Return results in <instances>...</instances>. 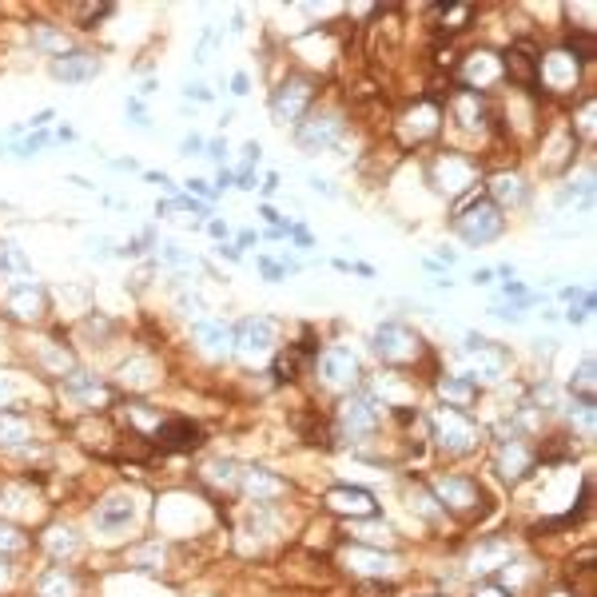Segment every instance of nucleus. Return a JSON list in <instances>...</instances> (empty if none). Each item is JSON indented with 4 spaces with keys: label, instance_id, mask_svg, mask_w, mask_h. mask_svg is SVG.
I'll use <instances>...</instances> for the list:
<instances>
[{
    "label": "nucleus",
    "instance_id": "1",
    "mask_svg": "<svg viewBox=\"0 0 597 597\" xmlns=\"http://www.w3.org/2000/svg\"><path fill=\"white\" fill-rule=\"evenodd\" d=\"M502 227H506V220L490 200H474L462 215H454V232H458L470 247H482V243H490V239H498Z\"/></svg>",
    "mask_w": 597,
    "mask_h": 597
},
{
    "label": "nucleus",
    "instance_id": "2",
    "mask_svg": "<svg viewBox=\"0 0 597 597\" xmlns=\"http://www.w3.org/2000/svg\"><path fill=\"white\" fill-rule=\"evenodd\" d=\"M375 351L383 363L390 366H403V363H415L422 355V339L403 323H383V327L375 331Z\"/></svg>",
    "mask_w": 597,
    "mask_h": 597
},
{
    "label": "nucleus",
    "instance_id": "3",
    "mask_svg": "<svg viewBox=\"0 0 597 597\" xmlns=\"http://www.w3.org/2000/svg\"><path fill=\"white\" fill-rule=\"evenodd\" d=\"M434 434H438V447L447 454H466L478 447V427L454 407H442L434 415Z\"/></svg>",
    "mask_w": 597,
    "mask_h": 597
},
{
    "label": "nucleus",
    "instance_id": "4",
    "mask_svg": "<svg viewBox=\"0 0 597 597\" xmlns=\"http://www.w3.org/2000/svg\"><path fill=\"white\" fill-rule=\"evenodd\" d=\"M232 343L243 358H263L275 346V323L263 319V314H252V319H243L232 331Z\"/></svg>",
    "mask_w": 597,
    "mask_h": 597
},
{
    "label": "nucleus",
    "instance_id": "5",
    "mask_svg": "<svg viewBox=\"0 0 597 597\" xmlns=\"http://www.w3.org/2000/svg\"><path fill=\"white\" fill-rule=\"evenodd\" d=\"M339 427H343V434H346L351 442L371 438L375 427H378V407H375L366 395H351V398H346V403L339 407Z\"/></svg>",
    "mask_w": 597,
    "mask_h": 597
},
{
    "label": "nucleus",
    "instance_id": "6",
    "mask_svg": "<svg viewBox=\"0 0 597 597\" xmlns=\"http://www.w3.org/2000/svg\"><path fill=\"white\" fill-rule=\"evenodd\" d=\"M307 104H311V84L303 80V76L283 80L275 88V96H271V112H275L279 124H299V116L307 112Z\"/></svg>",
    "mask_w": 597,
    "mask_h": 597
},
{
    "label": "nucleus",
    "instance_id": "7",
    "mask_svg": "<svg viewBox=\"0 0 597 597\" xmlns=\"http://www.w3.org/2000/svg\"><path fill=\"white\" fill-rule=\"evenodd\" d=\"M343 566L351 573H363V578H390V573H398V558L375 546H346Z\"/></svg>",
    "mask_w": 597,
    "mask_h": 597
},
{
    "label": "nucleus",
    "instance_id": "8",
    "mask_svg": "<svg viewBox=\"0 0 597 597\" xmlns=\"http://www.w3.org/2000/svg\"><path fill=\"white\" fill-rule=\"evenodd\" d=\"M466 363H470V371L490 378V383H498V378L506 375V351L494 346L490 339H482V335H470V339H466ZM478 375H470V378H478Z\"/></svg>",
    "mask_w": 597,
    "mask_h": 597
},
{
    "label": "nucleus",
    "instance_id": "9",
    "mask_svg": "<svg viewBox=\"0 0 597 597\" xmlns=\"http://www.w3.org/2000/svg\"><path fill=\"white\" fill-rule=\"evenodd\" d=\"M136 518V494L119 490V494H108L100 506H96L92 522L100 534H119V530H128V522Z\"/></svg>",
    "mask_w": 597,
    "mask_h": 597
},
{
    "label": "nucleus",
    "instance_id": "10",
    "mask_svg": "<svg viewBox=\"0 0 597 597\" xmlns=\"http://www.w3.org/2000/svg\"><path fill=\"white\" fill-rule=\"evenodd\" d=\"M339 136H343V124H339V116H331V112L299 119V148H307V151L335 148L339 144Z\"/></svg>",
    "mask_w": 597,
    "mask_h": 597
},
{
    "label": "nucleus",
    "instance_id": "11",
    "mask_svg": "<svg viewBox=\"0 0 597 597\" xmlns=\"http://www.w3.org/2000/svg\"><path fill=\"white\" fill-rule=\"evenodd\" d=\"M327 510L343 518H355V522H363V518H375L378 514V502L366 490H358V486H335L327 494Z\"/></svg>",
    "mask_w": 597,
    "mask_h": 597
},
{
    "label": "nucleus",
    "instance_id": "12",
    "mask_svg": "<svg viewBox=\"0 0 597 597\" xmlns=\"http://www.w3.org/2000/svg\"><path fill=\"white\" fill-rule=\"evenodd\" d=\"M319 375L327 386H355L358 383V358L346 346H331L319 355Z\"/></svg>",
    "mask_w": 597,
    "mask_h": 597
},
{
    "label": "nucleus",
    "instance_id": "13",
    "mask_svg": "<svg viewBox=\"0 0 597 597\" xmlns=\"http://www.w3.org/2000/svg\"><path fill=\"white\" fill-rule=\"evenodd\" d=\"M434 494H438V502L447 510H458V514H466V510H474L478 502H482V490L470 482V478H438L434 482Z\"/></svg>",
    "mask_w": 597,
    "mask_h": 597
},
{
    "label": "nucleus",
    "instance_id": "14",
    "mask_svg": "<svg viewBox=\"0 0 597 597\" xmlns=\"http://www.w3.org/2000/svg\"><path fill=\"white\" fill-rule=\"evenodd\" d=\"M48 307V299H45V291H40L36 279H28V283H13L8 287V311L16 314V319H40Z\"/></svg>",
    "mask_w": 597,
    "mask_h": 597
},
{
    "label": "nucleus",
    "instance_id": "15",
    "mask_svg": "<svg viewBox=\"0 0 597 597\" xmlns=\"http://www.w3.org/2000/svg\"><path fill=\"white\" fill-rule=\"evenodd\" d=\"M151 434H156V442L164 450H191V447H200V427L188 422V418H160V427Z\"/></svg>",
    "mask_w": 597,
    "mask_h": 597
},
{
    "label": "nucleus",
    "instance_id": "16",
    "mask_svg": "<svg viewBox=\"0 0 597 597\" xmlns=\"http://www.w3.org/2000/svg\"><path fill=\"white\" fill-rule=\"evenodd\" d=\"M191 335L200 339L203 351L215 355V358H227V355L235 351L232 327H227V323H220V319H195V323H191Z\"/></svg>",
    "mask_w": 597,
    "mask_h": 597
},
{
    "label": "nucleus",
    "instance_id": "17",
    "mask_svg": "<svg viewBox=\"0 0 597 597\" xmlns=\"http://www.w3.org/2000/svg\"><path fill=\"white\" fill-rule=\"evenodd\" d=\"M100 72V60L88 57V52H64V57L52 60V76L64 84H84Z\"/></svg>",
    "mask_w": 597,
    "mask_h": 597
},
{
    "label": "nucleus",
    "instance_id": "18",
    "mask_svg": "<svg viewBox=\"0 0 597 597\" xmlns=\"http://www.w3.org/2000/svg\"><path fill=\"white\" fill-rule=\"evenodd\" d=\"M243 494L255 502H271V498L283 494V478H275L263 466H252V470H243Z\"/></svg>",
    "mask_w": 597,
    "mask_h": 597
},
{
    "label": "nucleus",
    "instance_id": "19",
    "mask_svg": "<svg viewBox=\"0 0 597 597\" xmlns=\"http://www.w3.org/2000/svg\"><path fill=\"white\" fill-rule=\"evenodd\" d=\"M541 76H546L550 88H573V84H578V64H573V57H566V52H553V57H546V64H541Z\"/></svg>",
    "mask_w": 597,
    "mask_h": 597
},
{
    "label": "nucleus",
    "instance_id": "20",
    "mask_svg": "<svg viewBox=\"0 0 597 597\" xmlns=\"http://www.w3.org/2000/svg\"><path fill=\"white\" fill-rule=\"evenodd\" d=\"M462 76H466V88H470V84L486 88V84H494L498 76H502V64H498V57H490V52H474V57L466 60Z\"/></svg>",
    "mask_w": 597,
    "mask_h": 597
},
{
    "label": "nucleus",
    "instance_id": "21",
    "mask_svg": "<svg viewBox=\"0 0 597 597\" xmlns=\"http://www.w3.org/2000/svg\"><path fill=\"white\" fill-rule=\"evenodd\" d=\"M438 390H442V398H447V407H454V410L470 407L474 398H478V383H474V378H466V375L438 378Z\"/></svg>",
    "mask_w": 597,
    "mask_h": 597
},
{
    "label": "nucleus",
    "instance_id": "22",
    "mask_svg": "<svg viewBox=\"0 0 597 597\" xmlns=\"http://www.w3.org/2000/svg\"><path fill=\"white\" fill-rule=\"evenodd\" d=\"M534 466V454H530L518 438H510V447H502V454H498V470H502L510 482H518V478H526V470Z\"/></svg>",
    "mask_w": 597,
    "mask_h": 597
},
{
    "label": "nucleus",
    "instance_id": "23",
    "mask_svg": "<svg viewBox=\"0 0 597 597\" xmlns=\"http://www.w3.org/2000/svg\"><path fill=\"white\" fill-rule=\"evenodd\" d=\"M490 195L502 208H518V203H526V183L518 180V176H494L490 180ZM494 203V208H498Z\"/></svg>",
    "mask_w": 597,
    "mask_h": 597
},
{
    "label": "nucleus",
    "instance_id": "24",
    "mask_svg": "<svg viewBox=\"0 0 597 597\" xmlns=\"http://www.w3.org/2000/svg\"><path fill=\"white\" fill-rule=\"evenodd\" d=\"M76 578L68 570H48L45 578L36 582V597H76Z\"/></svg>",
    "mask_w": 597,
    "mask_h": 597
},
{
    "label": "nucleus",
    "instance_id": "25",
    "mask_svg": "<svg viewBox=\"0 0 597 597\" xmlns=\"http://www.w3.org/2000/svg\"><path fill=\"white\" fill-rule=\"evenodd\" d=\"M64 390H68V395H76V398H84V403H108L104 383H96L92 375H80V371L64 378Z\"/></svg>",
    "mask_w": 597,
    "mask_h": 597
},
{
    "label": "nucleus",
    "instance_id": "26",
    "mask_svg": "<svg viewBox=\"0 0 597 597\" xmlns=\"http://www.w3.org/2000/svg\"><path fill=\"white\" fill-rule=\"evenodd\" d=\"M502 72H510L518 84H530L538 76V64H534V57L530 52H522V48H514V52H506V64H502Z\"/></svg>",
    "mask_w": 597,
    "mask_h": 597
},
{
    "label": "nucleus",
    "instance_id": "27",
    "mask_svg": "<svg viewBox=\"0 0 597 597\" xmlns=\"http://www.w3.org/2000/svg\"><path fill=\"white\" fill-rule=\"evenodd\" d=\"M0 275H20V279H32V267L25 252L16 243H0Z\"/></svg>",
    "mask_w": 597,
    "mask_h": 597
},
{
    "label": "nucleus",
    "instance_id": "28",
    "mask_svg": "<svg viewBox=\"0 0 597 597\" xmlns=\"http://www.w3.org/2000/svg\"><path fill=\"white\" fill-rule=\"evenodd\" d=\"M45 546H48L52 558H64V553L80 550V538H76V530H68V526H52L45 534Z\"/></svg>",
    "mask_w": 597,
    "mask_h": 597
},
{
    "label": "nucleus",
    "instance_id": "29",
    "mask_svg": "<svg viewBox=\"0 0 597 597\" xmlns=\"http://www.w3.org/2000/svg\"><path fill=\"white\" fill-rule=\"evenodd\" d=\"M32 434V427H28V418L25 415H13V410H0V442H25Z\"/></svg>",
    "mask_w": 597,
    "mask_h": 597
},
{
    "label": "nucleus",
    "instance_id": "30",
    "mask_svg": "<svg viewBox=\"0 0 597 597\" xmlns=\"http://www.w3.org/2000/svg\"><path fill=\"white\" fill-rule=\"evenodd\" d=\"M454 112L462 116L466 128H478V124H482V104H478V92L466 88V92L454 96Z\"/></svg>",
    "mask_w": 597,
    "mask_h": 597
},
{
    "label": "nucleus",
    "instance_id": "31",
    "mask_svg": "<svg viewBox=\"0 0 597 597\" xmlns=\"http://www.w3.org/2000/svg\"><path fill=\"white\" fill-rule=\"evenodd\" d=\"M32 45L40 52H57V57H64V52H68V36H64V32H52V28H36L32 32Z\"/></svg>",
    "mask_w": 597,
    "mask_h": 597
},
{
    "label": "nucleus",
    "instance_id": "32",
    "mask_svg": "<svg viewBox=\"0 0 597 597\" xmlns=\"http://www.w3.org/2000/svg\"><path fill=\"white\" fill-rule=\"evenodd\" d=\"M470 13H474L470 5H447V8H442V28H447V32H458V28H466V20H470Z\"/></svg>",
    "mask_w": 597,
    "mask_h": 597
},
{
    "label": "nucleus",
    "instance_id": "33",
    "mask_svg": "<svg viewBox=\"0 0 597 597\" xmlns=\"http://www.w3.org/2000/svg\"><path fill=\"white\" fill-rule=\"evenodd\" d=\"M573 390H582V403H593V358H585L578 366V378L570 383Z\"/></svg>",
    "mask_w": 597,
    "mask_h": 597
},
{
    "label": "nucleus",
    "instance_id": "34",
    "mask_svg": "<svg viewBox=\"0 0 597 597\" xmlns=\"http://www.w3.org/2000/svg\"><path fill=\"white\" fill-rule=\"evenodd\" d=\"M160 255H164V263H176V267H200V259L188 255L180 243H164V252Z\"/></svg>",
    "mask_w": 597,
    "mask_h": 597
},
{
    "label": "nucleus",
    "instance_id": "35",
    "mask_svg": "<svg viewBox=\"0 0 597 597\" xmlns=\"http://www.w3.org/2000/svg\"><path fill=\"white\" fill-rule=\"evenodd\" d=\"M203 478H208V482L232 486V482H235V466H232V462H211V466H203Z\"/></svg>",
    "mask_w": 597,
    "mask_h": 597
},
{
    "label": "nucleus",
    "instance_id": "36",
    "mask_svg": "<svg viewBox=\"0 0 597 597\" xmlns=\"http://www.w3.org/2000/svg\"><path fill=\"white\" fill-rule=\"evenodd\" d=\"M0 550H5V553H16V550H25V538H20L13 526H0Z\"/></svg>",
    "mask_w": 597,
    "mask_h": 597
},
{
    "label": "nucleus",
    "instance_id": "37",
    "mask_svg": "<svg viewBox=\"0 0 597 597\" xmlns=\"http://www.w3.org/2000/svg\"><path fill=\"white\" fill-rule=\"evenodd\" d=\"M203 148H208V139H203L200 132H191V136L180 144V156H203Z\"/></svg>",
    "mask_w": 597,
    "mask_h": 597
},
{
    "label": "nucleus",
    "instance_id": "38",
    "mask_svg": "<svg viewBox=\"0 0 597 597\" xmlns=\"http://www.w3.org/2000/svg\"><path fill=\"white\" fill-rule=\"evenodd\" d=\"M259 271H263V275H267V283H279V279L287 275L283 263H275V259H259Z\"/></svg>",
    "mask_w": 597,
    "mask_h": 597
},
{
    "label": "nucleus",
    "instance_id": "39",
    "mask_svg": "<svg viewBox=\"0 0 597 597\" xmlns=\"http://www.w3.org/2000/svg\"><path fill=\"white\" fill-rule=\"evenodd\" d=\"M176 303H180V311H183V314H191V311H200V307H203L195 291H180V295H176Z\"/></svg>",
    "mask_w": 597,
    "mask_h": 597
},
{
    "label": "nucleus",
    "instance_id": "40",
    "mask_svg": "<svg viewBox=\"0 0 597 597\" xmlns=\"http://www.w3.org/2000/svg\"><path fill=\"white\" fill-rule=\"evenodd\" d=\"M255 168H239L235 171V188H243V191H255Z\"/></svg>",
    "mask_w": 597,
    "mask_h": 597
},
{
    "label": "nucleus",
    "instance_id": "41",
    "mask_svg": "<svg viewBox=\"0 0 597 597\" xmlns=\"http://www.w3.org/2000/svg\"><path fill=\"white\" fill-rule=\"evenodd\" d=\"M183 96H188V100L208 104V100H211V88H208V84H188V88H183Z\"/></svg>",
    "mask_w": 597,
    "mask_h": 597
},
{
    "label": "nucleus",
    "instance_id": "42",
    "mask_svg": "<svg viewBox=\"0 0 597 597\" xmlns=\"http://www.w3.org/2000/svg\"><path fill=\"white\" fill-rule=\"evenodd\" d=\"M188 195H195V200H203V203H208V200H211L208 180H188Z\"/></svg>",
    "mask_w": 597,
    "mask_h": 597
},
{
    "label": "nucleus",
    "instance_id": "43",
    "mask_svg": "<svg viewBox=\"0 0 597 597\" xmlns=\"http://www.w3.org/2000/svg\"><path fill=\"white\" fill-rule=\"evenodd\" d=\"M490 314H498V319H510V323H522V307H490Z\"/></svg>",
    "mask_w": 597,
    "mask_h": 597
},
{
    "label": "nucleus",
    "instance_id": "44",
    "mask_svg": "<svg viewBox=\"0 0 597 597\" xmlns=\"http://www.w3.org/2000/svg\"><path fill=\"white\" fill-rule=\"evenodd\" d=\"M223 151H227V148H223V139H208V151H203V156H211L215 164L223 168Z\"/></svg>",
    "mask_w": 597,
    "mask_h": 597
},
{
    "label": "nucleus",
    "instance_id": "45",
    "mask_svg": "<svg viewBox=\"0 0 597 597\" xmlns=\"http://www.w3.org/2000/svg\"><path fill=\"white\" fill-rule=\"evenodd\" d=\"M247 84H252V80H247V72H235V76H232V92H235V96H247V92H252Z\"/></svg>",
    "mask_w": 597,
    "mask_h": 597
},
{
    "label": "nucleus",
    "instance_id": "46",
    "mask_svg": "<svg viewBox=\"0 0 597 597\" xmlns=\"http://www.w3.org/2000/svg\"><path fill=\"white\" fill-rule=\"evenodd\" d=\"M259 164V144L252 139V144H243V168H255Z\"/></svg>",
    "mask_w": 597,
    "mask_h": 597
},
{
    "label": "nucleus",
    "instance_id": "47",
    "mask_svg": "<svg viewBox=\"0 0 597 597\" xmlns=\"http://www.w3.org/2000/svg\"><path fill=\"white\" fill-rule=\"evenodd\" d=\"M232 183H235V171L232 168H220V176H215V188L223 191V188H232Z\"/></svg>",
    "mask_w": 597,
    "mask_h": 597
},
{
    "label": "nucleus",
    "instance_id": "48",
    "mask_svg": "<svg viewBox=\"0 0 597 597\" xmlns=\"http://www.w3.org/2000/svg\"><path fill=\"white\" fill-rule=\"evenodd\" d=\"M474 597H510V590H502V585H482Z\"/></svg>",
    "mask_w": 597,
    "mask_h": 597
},
{
    "label": "nucleus",
    "instance_id": "49",
    "mask_svg": "<svg viewBox=\"0 0 597 597\" xmlns=\"http://www.w3.org/2000/svg\"><path fill=\"white\" fill-rule=\"evenodd\" d=\"M259 215H263V220H267V223H275V227H279V223H283V215H279L275 208H271V203H263V208H259Z\"/></svg>",
    "mask_w": 597,
    "mask_h": 597
},
{
    "label": "nucleus",
    "instance_id": "50",
    "mask_svg": "<svg viewBox=\"0 0 597 597\" xmlns=\"http://www.w3.org/2000/svg\"><path fill=\"white\" fill-rule=\"evenodd\" d=\"M208 232H211V235L223 243V239H227V223H223V220H208Z\"/></svg>",
    "mask_w": 597,
    "mask_h": 597
},
{
    "label": "nucleus",
    "instance_id": "51",
    "mask_svg": "<svg viewBox=\"0 0 597 597\" xmlns=\"http://www.w3.org/2000/svg\"><path fill=\"white\" fill-rule=\"evenodd\" d=\"M474 283L478 287H490L494 283V271H474Z\"/></svg>",
    "mask_w": 597,
    "mask_h": 597
},
{
    "label": "nucleus",
    "instance_id": "52",
    "mask_svg": "<svg viewBox=\"0 0 597 597\" xmlns=\"http://www.w3.org/2000/svg\"><path fill=\"white\" fill-rule=\"evenodd\" d=\"M255 239H259L255 232H239V239H235V247H252V243H255Z\"/></svg>",
    "mask_w": 597,
    "mask_h": 597
},
{
    "label": "nucleus",
    "instance_id": "53",
    "mask_svg": "<svg viewBox=\"0 0 597 597\" xmlns=\"http://www.w3.org/2000/svg\"><path fill=\"white\" fill-rule=\"evenodd\" d=\"M220 255H227V259L235 263V259H239V247H235V243H220Z\"/></svg>",
    "mask_w": 597,
    "mask_h": 597
},
{
    "label": "nucleus",
    "instance_id": "54",
    "mask_svg": "<svg viewBox=\"0 0 597 597\" xmlns=\"http://www.w3.org/2000/svg\"><path fill=\"white\" fill-rule=\"evenodd\" d=\"M275 188H279V176H275V171H271V176H267V180H263V191H267V195H271V191H275Z\"/></svg>",
    "mask_w": 597,
    "mask_h": 597
},
{
    "label": "nucleus",
    "instance_id": "55",
    "mask_svg": "<svg viewBox=\"0 0 597 597\" xmlns=\"http://www.w3.org/2000/svg\"><path fill=\"white\" fill-rule=\"evenodd\" d=\"M8 398H13V386H8V383H0V403H8Z\"/></svg>",
    "mask_w": 597,
    "mask_h": 597
},
{
    "label": "nucleus",
    "instance_id": "56",
    "mask_svg": "<svg viewBox=\"0 0 597 597\" xmlns=\"http://www.w3.org/2000/svg\"><path fill=\"white\" fill-rule=\"evenodd\" d=\"M8 573H13V570H8V561H5V558H0V585H5V582H8Z\"/></svg>",
    "mask_w": 597,
    "mask_h": 597
}]
</instances>
